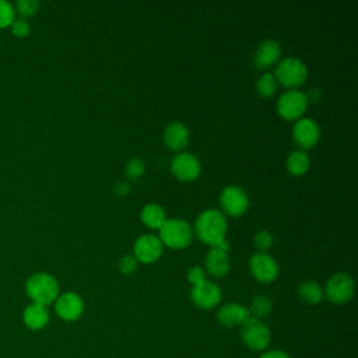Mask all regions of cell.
<instances>
[{"label":"cell","mask_w":358,"mask_h":358,"mask_svg":"<svg viewBox=\"0 0 358 358\" xmlns=\"http://www.w3.org/2000/svg\"><path fill=\"white\" fill-rule=\"evenodd\" d=\"M39 8V3L36 0H18L15 3V11L21 17H31L34 15Z\"/></svg>","instance_id":"obj_27"},{"label":"cell","mask_w":358,"mask_h":358,"mask_svg":"<svg viewBox=\"0 0 358 358\" xmlns=\"http://www.w3.org/2000/svg\"><path fill=\"white\" fill-rule=\"evenodd\" d=\"M194 229L203 242L214 246L220 241L225 239L227 220L221 211L208 208L200 213L194 222Z\"/></svg>","instance_id":"obj_1"},{"label":"cell","mask_w":358,"mask_h":358,"mask_svg":"<svg viewBox=\"0 0 358 358\" xmlns=\"http://www.w3.org/2000/svg\"><path fill=\"white\" fill-rule=\"evenodd\" d=\"M306 95L299 90H287L280 95L277 101L278 113L288 120L299 117L306 110Z\"/></svg>","instance_id":"obj_7"},{"label":"cell","mask_w":358,"mask_h":358,"mask_svg":"<svg viewBox=\"0 0 358 358\" xmlns=\"http://www.w3.org/2000/svg\"><path fill=\"white\" fill-rule=\"evenodd\" d=\"M298 296L309 303V305H316L319 302H322V299L324 298V292L323 288L316 282V281H303L298 285Z\"/></svg>","instance_id":"obj_21"},{"label":"cell","mask_w":358,"mask_h":358,"mask_svg":"<svg viewBox=\"0 0 358 358\" xmlns=\"http://www.w3.org/2000/svg\"><path fill=\"white\" fill-rule=\"evenodd\" d=\"M281 55L280 43L275 39H264L256 49L253 56V63L257 69H268L273 66Z\"/></svg>","instance_id":"obj_16"},{"label":"cell","mask_w":358,"mask_h":358,"mask_svg":"<svg viewBox=\"0 0 358 358\" xmlns=\"http://www.w3.org/2000/svg\"><path fill=\"white\" fill-rule=\"evenodd\" d=\"M354 280L345 273L333 274L324 287V295L331 303H345L354 295Z\"/></svg>","instance_id":"obj_6"},{"label":"cell","mask_w":358,"mask_h":358,"mask_svg":"<svg viewBox=\"0 0 358 358\" xmlns=\"http://www.w3.org/2000/svg\"><path fill=\"white\" fill-rule=\"evenodd\" d=\"M190 298L197 308L211 309L221 302V289L215 282L204 280L193 285L190 291Z\"/></svg>","instance_id":"obj_12"},{"label":"cell","mask_w":358,"mask_h":358,"mask_svg":"<svg viewBox=\"0 0 358 358\" xmlns=\"http://www.w3.org/2000/svg\"><path fill=\"white\" fill-rule=\"evenodd\" d=\"M137 259L134 257V255H124L120 260H119V270L124 274H130L137 268Z\"/></svg>","instance_id":"obj_29"},{"label":"cell","mask_w":358,"mask_h":358,"mask_svg":"<svg viewBox=\"0 0 358 358\" xmlns=\"http://www.w3.org/2000/svg\"><path fill=\"white\" fill-rule=\"evenodd\" d=\"M193 232L190 224L182 218H166L159 228V239L162 245L172 249H183L192 241Z\"/></svg>","instance_id":"obj_3"},{"label":"cell","mask_w":358,"mask_h":358,"mask_svg":"<svg viewBox=\"0 0 358 358\" xmlns=\"http://www.w3.org/2000/svg\"><path fill=\"white\" fill-rule=\"evenodd\" d=\"M141 221L150 227V228H155L159 229L161 225L165 222L166 215H165V210L157 204V203H148L141 208Z\"/></svg>","instance_id":"obj_20"},{"label":"cell","mask_w":358,"mask_h":358,"mask_svg":"<svg viewBox=\"0 0 358 358\" xmlns=\"http://www.w3.org/2000/svg\"><path fill=\"white\" fill-rule=\"evenodd\" d=\"M49 312L46 306L39 303H31L28 305L22 312V320L25 326L31 330H41L49 323Z\"/></svg>","instance_id":"obj_18"},{"label":"cell","mask_w":358,"mask_h":358,"mask_svg":"<svg viewBox=\"0 0 358 358\" xmlns=\"http://www.w3.org/2000/svg\"><path fill=\"white\" fill-rule=\"evenodd\" d=\"M320 137V129L313 119L301 117L292 126V138L295 144L303 151L313 147Z\"/></svg>","instance_id":"obj_10"},{"label":"cell","mask_w":358,"mask_h":358,"mask_svg":"<svg viewBox=\"0 0 358 358\" xmlns=\"http://www.w3.org/2000/svg\"><path fill=\"white\" fill-rule=\"evenodd\" d=\"M255 245L260 249V252H266L273 245V235L266 229L256 232L255 234Z\"/></svg>","instance_id":"obj_28"},{"label":"cell","mask_w":358,"mask_h":358,"mask_svg":"<svg viewBox=\"0 0 358 358\" xmlns=\"http://www.w3.org/2000/svg\"><path fill=\"white\" fill-rule=\"evenodd\" d=\"M220 204L227 214L241 215L249 206V197L242 187L232 185L222 189L220 194Z\"/></svg>","instance_id":"obj_9"},{"label":"cell","mask_w":358,"mask_h":358,"mask_svg":"<svg viewBox=\"0 0 358 358\" xmlns=\"http://www.w3.org/2000/svg\"><path fill=\"white\" fill-rule=\"evenodd\" d=\"M256 90L262 96H271L277 90V80L273 73H264L256 83Z\"/></svg>","instance_id":"obj_24"},{"label":"cell","mask_w":358,"mask_h":358,"mask_svg":"<svg viewBox=\"0 0 358 358\" xmlns=\"http://www.w3.org/2000/svg\"><path fill=\"white\" fill-rule=\"evenodd\" d=\"M25 291L34 303L48 306L59 296V282L49 273H36L28 278Z\"/></svg>","instance_id":"obj_2"},{"label":"cell","mask_w":358,"mask_h":358,"mask_svg":"<svg viewBox=\"0 0 358 358\" xmlns=\"http://www.w3.org/2000/svg\"><path fill=\"white\" fill-rule=\"evenodd\" d=\"M231 263L228 252L211 248L206 256V268L214 277H222L229 271Z\"/></svg>","instance_id":"obj_19"},{"label":"cell","mask_w":358,"mask_h":358,"mask_svg":"<svg viewBox=\"0 0 358 358\" xmlns=\"http://www.w3.org/2000/svg\"><path fill=\"white\" fill-rule=\"evenodd\" d=\"M305 95H306L308 102L309 101H317L319 96H320V91L317 88H310L308 92H305Z\"/></svg>","instance_id":"obj_34"},{"label":"cell","mask_w":358,"mask_h":358,"mask_svg":"<svg viewBox=\"0 0 358 358\" xmlns=\"http://www.w3.org/2000/svg\"><path fill=\"white\" fill-rule=\"evenodd\" d=\"M187 280H189V282H192L193 285H196V284L204 281V280H206V271H204V268H201L200 266H193V267H190L189 271H187Z\"/></svg>","instance_id":"obj_31"},{"label":"cell","mask_w":358,"mask_h":358,"mask_svg":"<svg viewBox=\"0 0 358 358\" xmlns=\"http://www.w3.org/2000/svg\"><path fill=\"white\" fill-rule=\"evenodd\" d=\"M273 309V303L271 299L267 298L266 295H256L252 302L250 306L248 308L250 317H256V319H264L266 316H268L271 313Z\"/></svg>","instance_id":"obj_23"},{"label":"cell","mask_w":358,"mask_h":358,"mask_svg":"<svg viewBox=\"0 0 358 358\" xmlns=\"http://www.w3.org/2000/svg\"><path fill=\"white\" fill-rule=\"evenodd\" d=\"M129 190H130V185H129V182H126V180L117 182V183L115 185V187H113V193L117 194V196H124V194L129 193Z\"/></svg>","instance_id":"obj_32"},{"label":"cell","mask_w":358,"mask_h":358,"mask_svg":"<svg viewBox=\"0 0 358 358\" xmlns=\"http://www.w3.org/2000/svg\"><path fill=\"white\" fill-rule=\"evenodd\" d=\"M145 171V165L143 162V159H140L138 157H133L129 159V162L126 164V176L129 179H138Z\"/></svg>","instance_id":"obj_26"},{"label":"cell","mask_w":358,"mask_h":358,"mask_svg":"<svg viewBox=\"0 0 358 358\" xmlns=\"http://www.w3.org/2000/svg\"><path fill=\"white\" fill-rule=\"evenodd\" d=\"M253 277L262 282H271L278 275V264L274 257L266 252H256L249 262Z\"/></svg>","instance_id":"obj_11"},{"label":"cell","mask_w":358,"mask_h":358,"mask_svg":"<svg viewBox=\"0 0 358 358\" xmlns=\"http://www.w3.org/2000/svg\"><path fill=\"white\" fill-rule=\"evenodd\" d=\"M14 20H15L14 7L8 1L0 0V29L6 27H11Z\"/></svg>","instance_id":"obj_25"},{"label":"cell","mask_w":358,"mask_h":358,"mask_svg":"<svg viewBox=\"0 0 358 358\" xmlns=\"http://www.w3.org/2000/svg\"><path fill=\"white\" fill-rule=\"evenodd\" d=\"M259 358H291L285 351L281 350H270L267 352H263Z\"/></svg>","instance_id":"obj_33"},{"label":"cell","mask_w":358,"mask_h":358,"mask_svg":"<svg viewBox=\"0 0 358 358\" xmlns=\"http://www.w3.org/2000/svg\"><path fill=\"white\" fill-rule=\"evenodd\" d=\"M249 317H250V315H249L248 308L238 302L224 303L217 312L218 322L225 327L242 326Z\"/></svg>","instance_id":"obj_15"},{"label":"cell","mask_w":358,"mask_h":358,"mask_svg":"<svg viewBox=\"0 0 358 358\" xmlns=\"http://www.w3.org/2000/svg\"><path fill=\"white\" fill-rule=\"evenodd\" d=\"M172 173L180 180H193L201 171L200 161L190 152H178L171 161Z\"/></svg>","instance_id":"obj_13"},{"label":"cell","mask_w":358,"mask_h":358,"mask_svg":"<svg viewBox=\"0 0 358 358\" xmlns=\"http://www.w3.org/2000/svg\"><path fill=\"white\" fill-rule=\"evenodd\" d=\"M11 31H13V34L15 36L24 38V36L29 35L31 27H29V24L24 18H20V20H14V22L11 24Z\"/></svg>","instance_id":"obj_30"},{"label":"cell","mask_w":358,"mask_h":358,"mask_svg":"<svg viewBox=\"0 0 358 358\" xmlns=\"http://www.w3.org/2000/svg\"><path fill=\"white\" fill-rule=\"evenodd\" d=\"M162 248L164 245L157 235H140L134 242V257L143 263H152L161 256Z\"/></svg>","instance_id":"obj_14"},{"label":"cell","mask_w":358,"mask_h":358,"mask_svg":"<svg viewBox=\"0 0 358 358\" xmlns=\"http://www.w3.org/2000/svg\"><path fill=\"white\" fill-rule=\"evenodd\" d=\"M241 340L252 351H264L271 340V333L263 320L249 317L241 326Z\"/></svg>","instance_id":"obj_5"},{"label":"cell","mask_w":358,"mask_h":358,"mask_svg":"<svg viewBox=\"0 0 358 358\" xmlns=\"http://www.w3.org/2000/svg\"><path fill=\"white\" fill-rule=\"evenodd\" d=\"M310 165L309 155L302 150H295L288 154L287 157V169L292 175H302L308 171Z\"/></svg>","instance_id":"obj_22"},{"label":"cell","mask_w":358,"mask_h":358,"mask_svg":"<svg viewBox=\"0 0 358 358\" xmlns=\"http://www.w3.org/2000/svg\"><path fill=\"white\" fill-rule=\"evenodd\" d=\"M274 77L277 83H281L284 87L295 88L305 83L308 77V69L301 59L295 56H287L277 63Z\"/></svg>","instance_id":"obj_4"},{"label":"cell","mask_w":358,"mask_h":358,"mask_svg":"<svg viewBox=\"0 0 358 358\" xmlns=\"http://www.w3.org/2000/svg\"><path fill=\"white\" fill-rule=\"evenodd\" d=\"M164 141L171 150H182L189 143V129L182 122H171L164 129Z\"/></svg>","instance_id":"obj_17"},{"label":"cell","mask_w":358,"mask_h":358,"mask_svg":"<svg viewBox=\"0 0 358 358\" xmlns=\"http://www.w3.org/2000/svg\"><path fill=\"white\" fill-rule=\"evenodd\" d=\"M53 303H55L56 315L66 322L77 320L84 312L83 298L78 294L71 291L59 295Z\"/></svg>","instance_id":"obj_8"}]
</instances>
